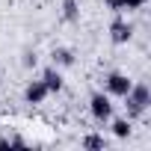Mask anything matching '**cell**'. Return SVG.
Returning <instances> with one entry per match:
<instances>
[{
  "label": "cell",
  "mask_w": 151,
  "mask_h": 151,
  "mask_svg": "<svg viewBox=\"0 0 151 151\" xmlns=\"http://www.w3.org/2000/svg\"><path fill=\"white\" fill-rule=\"evenodd\" d=\"M124 101H127V119H139L151 104V92H148L145 83H133L130 92L124 95Z\"/></svg>",
  "instance_id": "6da1fadb"
},
{
  "label": "cell",
  "mask_w": 151,
  "mask_h": 151,
  "mask_svg": "<svg viewBox=\"0 0 151 151\" xmlns=\"http://www.w3.org/2000/svg\"><path fill=\"white\" fill-rule=\"evenodd\" d=\"M89 113H92V119H95V122H110V119H113V104H110V95L95 92V95L89 98Z\"/></svg>",
  "instance_id": "7a4b0ae2"
},
{
  "label": "cell",
  "mask_w": 151,
  "mask_h": 151,
  "mask_svg": "<svg viewBox=\"0 0 151 151\" xmlns=\"http://www.w3.org/2000/svg\"><path fill=\"white\" fill-rule=\"evenodd\" d=\"M107 95H116V98H124L127 92H130V86H133V80L127 77V74H122V71H113V74H107Z\"/></svg>",
  "instance_id": "3957f363"
},
{
  "label": "cell",
  "mask_w": 151,
  "mask_h": 151,
  "mask_svg": "<svg viewBox=\"0 0 151 151\" xmlns=\"http://www.w3.org/2000/svg\"><path fill=\"white\" fill-rule=\"evenodd\" d=\"M130 36H133V27H130L127 21L116 18V21L110 24V39H113L116 45H124V42H130Z\"/></svg>",
  "instance_id": "277c9868"
},
{
  "label": "cell",
  "mask_w": 151,
  "mask_h": 151,
  "mask_svg": "<svg viewBox=\"0 0 151 151\" xmlns=\"http://www.w3.org/2000/svg\"><path fill=\"white\" fill-rule=\"evenodd\" d=\"M47 95H50V92H47V86H45L42 80H33V83L24 89V101H27V104H42Z\"/></svg>",
  "instance_id": "5b68a950"
},
{
  "label": "cell",
  "mask_w": 151,
  "mask_h": 151,
  "mask_svg": "<svg viewBox=\"0 0 151 151\" xmlns=\"http://www.w3.org/2000/svg\"><path fill=\"white\" fill-rule=\"evenodd\" d=\"M42 83L47 86V92H59V89H62V74H59L56 68H45Z\"/></svg>",
  "instance_id": "8992f818"
},
{
  "label": "cell",
  "mask_w": 151,
  "mask_h": 151,
  "mask_svg": "<svg viewBox=\"0 0 151 151\" xmlns=\"http://www.w3.org/2000/svg\"><path fill=\"white\" fill-rule=\"evenodd\" d=\"M50 56H53V65H74V53L68 47H56Z\"/></svg>",
  "instance_id": "52a82bcc"
},
{
  "label": "cell",
  "mask_w": 151,
  "mask_h": 151,
  "mask_svg": "<svg viewBox=\"0 0 151 151\" xmlns=\"http://www.w3.org/2000/svg\"><path fill=\"white\" fill-rule=\"evenodd\" d=\"M113 133H116L119 139H127V136H130V122H127V119H116V122H113Z\"/></svg>",
  "instance_id": "ba28073f"
},
{
  "label": "cell",
  "mask_w": 151,
  "mask_h": 151,
  "mask_svg": "<svg viewBox=\"0 0 151 151\" xmlns=\"http://www.w3.org/2000/svg\"><path fill=\"white\" fill-rule=\"evenodd\" d=\"M62 18L65 21H77V0H65L62 3Z\"/></svg>",
  "instance_id": "9c48e42d"
},
{
  "label": "cell",
  "mask_w": 151,
  "mask_h": 151,
  "mask_svg": "<svg viewBox=\"0 0 151 151\" xmlns=\"http://www.w3.org/2000/svg\"><path fill=\"white\" fill-rule=\"evenodd\" d=\"M83 148H89V151H98V148H104V136H95V133H89V136L83 139Z\"/></svg>",
  "instance_id": "30bf717a"
},
{
  "label": "cell",
  "mask_w": 151,
  "mask_h": 151,
  "mask_svg": "<svg viewBox=\"0 0 151 151\" xmlns=\"http://www.w3.org/2000/svg\"><path fill=\"white\" fill-rule=\"evenodd\" d=\"M107 3V9H113V12H122L124 9V0H104Z\"/></svg>",
  "instance_id": "8fae6325"
},
{
  "label": "cell",
  "mask_w": 151,
  "mask_h": 151,
  "mask_svg": "<svg viewBox=\"0 0 151 151\" xmlns=\"http://www.w3.org/2000/svg\"><path fill=\"white\" fill-rule=\"evenodd\" d=\"M148 0H124V9H142Z\"/></svg>",
  "instance_id": "7c38bea8"
}]
</instances>
